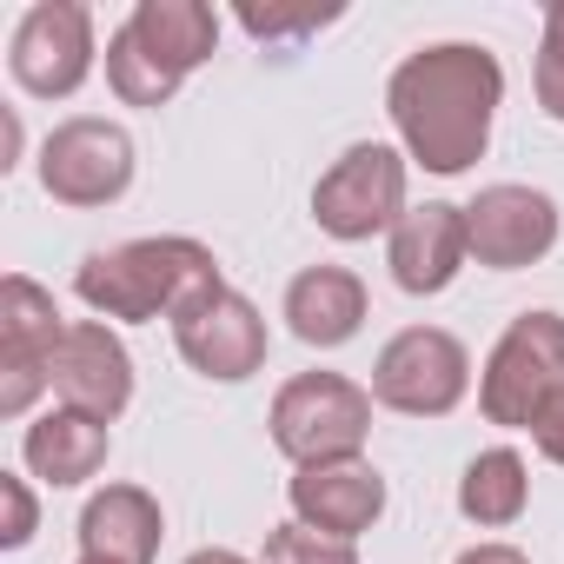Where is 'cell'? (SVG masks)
Segmentation results:
<instances>
[{
	"label": "cell",
	"instance_id": "6da1fadb",
	"mask_svg": "<svg viewBox=\"0 0 564 564\" xmlns=\"http://www.w3.org/2000/svg\"><path fill=\"white\" fill-rule=\"evenodd\" d=\"M498 100H505V67H498V54H485L471 41H445V47L399 61V74L386 87V107H392L405 153L445 180L465 173L491 147Z\"/></svg>",
	"mask_w": 564,
	"mask_h": 564
},
{
	"label": "cell",
	"instance_id": "7a4b0ae2",
	"mask_svg": "<svg viewBox=\"0 0 564 564\" xmlns=\"http://www.w3.org/2000/svg\"><path fill=\"white\" fill-rule=\"evenodd\" d=\"M74 293L100 319H127V326L173 319L180 326L213 293H226V279H219V259L199 239L166 232V239H127V246L87 252L80 272H74Z\"/></svg>",
	"mask_w": 564,
	"mask_h": 564
},
{
	"label": "cell",
	"instance_id": "3957f363",
	"mask_svg": "<svg viewBox=\"0 0 564 564\" xmlns=\"http://www.w3.org/2000/svg\"><path fill=\"white\" fill-rule=\"evenodd\" d=\"M219 47V14L199 0H140L127 28L107 41V87L127 107H166L193 67Z\"/></svg>",
	"mask_w": 564,
	"mask_h": 564
},
{
	"label": "cell",
	"instance_id": "277c9868",
	"mask_svg": "<svg viewBox=\"0 0 564 564\" xmlns=\"http://www.w3.org/2000/svg\"><path fill=\"white\" fill-rule=\"evenodd\" d=\"M366 432H372V392L352 386L346 372H300L272 399V445L293 465L359 458Z\"/></svg>",
	"mask_w": 564,
	"mask_h": 564
},
{
	"label": "cell",
	"instance_id": "5b68a950",
	"mask_svg": "<svg viewBox=\"0 0 564 564\" xmlns=\"http://www.w3.org/2000/svg\"><path fill=\"white\" fill-rule=\"evenodd\" d=\"M557 386H564V319L557 313H518L478 372L485 419L505 432H531Z\"/></svg>",
	"mask_w": 564,
	"mask_h": 564
},
{
	"label": "cell",
	"instance_id": "8992f818",
	"mask_svg": "<svg viewBox=\"0 0 564 564\" xmlns=\"http://www.w3.org/2000/svg\"><path fill=\"white\" fill-rule=\"evenodd\" d=\"M471 392V352L445 326H405L372 366V399L405 419H445Z\"/></svg>",
	"mask_w": 564,
	"mask_h": 564
},
{
	"label": "cell",
	"instance_id": "52a82bcc",
	"mask_svg": "<svg viewBox=\"0 0 564 564\" xmlns=\"http://www.w3.org/2000/svg\"><path fill=\"white\" fill-rule=\"evenodd\" d=\"M313 219L333 239H372L405 219V160L379 140H359L333 160V173L313 186Z\"/></svg>",
	"mask_w": 564,
	"mask_h": 564
},
{
	"label": "cell",
	"instance_id": "ba28073f",
	"mask_svg": "<svg viewBox=\"0 0 564 564\" xmlns=\"http://www.w3.org/2000/svg\"><path fill=\"white\" fill-rule=\"evenodd\" d=\"M41 186L61 199V206H113L127 186H133V140L113 127V120H61L41 147Z\"/></svg>",
	"mask_w": 564,
	"mask_h": 564
},
{
	"label": "cell",
	"instance_id": "9c48e42d",
	"mask_svg": "<svg viewBox=\"0 0 564 564\" xmlns=\"http://www.w3.org/2000/svg\"><path fill=\"white\" fill-rule=\"evenodd\" d=\"M8 67L34 100L80 94V80L94 74V14L80 0H41V8H28L14 28V47H8Z\"/></svg>",
	"mask_w": 564,
	"mask_h": 564
},
{
	"label": "cell",
	"instance_id": "30bf717a",
	"mask_svg": "<svg viewBox=\"0 0 564 564\" xmlns=\"http://www.w3.org/2000/svg\"><path fill=\"white\" fill-rule=\"evenodd\" d=\"M465 246L491 272L538 265L557 246V199L538 193V186H485L465 206Z\"/></svg>",
	"mask_w": 564,
	"mask_h": 564
},
{
	"label": "cell",
	"instance_id": "8fae6325",
	"mask_svg": "<svg viewBox=\"0 0 564 564\" xmlns=\"http://www.w3.org/2000/svg\"><path fill=\"white\" fill-rule=\"evenodd\" d=\"M47 379H54L61 405H74V412H87L100 425H113L127 412V399H133V359L100 319H74L61 333V346L47 359Z\"/></svg>",
	"mask_w": 564,
	"mask_h": 564
},
{
	"label": "cell",
	"instance_id": "7c38bea8",
	"mask_svg": "<svg viewBox=\"0 0 564 564\" xmlns=\"http://www.w3.org/2000/svg\"><path fill=\"white\" fill-rule=\"evenodd\" d=\"M173 339H180V359L199 372V379H219V386H239V379H252L259 366H265V319H259V306L246 300V293H213L199 313H186L180 326H173Z\"/></svg>",
	"mask_w": 564,
	"mask_h": 564
},
{
	"label": "cell",
	"instance_id": "4fadbf2b",
	"mask_svg": "<svg viewBox=\"0 0 564 564\" xmlns=\"http://www.w3.org/2000/svg\"><path fill=\"white\" fill-rule=\"evenodd\" d=\"M286 498H293L300 524L333 531V538H359L386 511V478L366 458H326V465H300L293 485H286Z\"/></svg>",
	"mask_w": 564,
	"mask_h": 564
},
{
	"label": "cell",
	"instance_id": "5bb4252c",
	"mask_svg": "<svg viewBox=\"0 0 564 564\" xmlns=\"http://www.w3.org/2000/svg\"><path fill=\"white\" fill-rule=\"evenodd\" d=\"M386 259H392V279H399L412 300L445 293L452 279H458V265L471 259V246H465V206H452V199L412 206L392 226V252Z\"/></svg>",
	"mask_w": 564,
	"mask_h": 564
},
{
	"label": "cell",
	"instance_id": "9a60e30c",
	"mask_svg": "<svg viewBox=\"0 0 564 564\" xmlns=\"http://www.w3.org/2000/svg\"><path fill=\"white\" fill-rule=\"evenodd\" d=\"M160 498L140 485H107L87 498L80 511V557H107V564H153L160 551Z\"/></svg>",
	"mask_w": 564,
	"mask_h": 564
},
{
	"label": "cell",
	"instance_id": "2e32d148",
	"mask_svg": "<svg viewBox=\"0 0 564 564\" xmlns=\"http://www.w3.org/2000/svg\"><path fill=\"white\" fill-rule=\"evenodd\" d=\"M286 326H293V339H306L319 352L346 346L366 326V286H359V272H346V265H306L286 286Z\"/></svg>",
	"mask_w": 564,
	"mask_h": 564
},
{
	"label": "cell",
	"instance_id": "e0dca14e",
	"mask_svg": "<svg viewBox=\"0 0 564 564\" xmlns=\"http://www.w3.org/2000/svg\"><path fill=\"white\" fill-rule=\"evenodd\" d=\"M21 458H28V471L47 478L54 491L87 485V478L107 465V425L87 419V412H74V405L41 412V419L28 425V438H21Z\"/></svg>",
	"mask_w": 564,
	"mask_h": 564
},
{
	"label": "cell",
	"instance_id": "ac0fdd59",
	"mask_svg": "<svg viewBox=\"0 0 564 564\" xmlns=\"http://www.w3.org/2000/svg\"><path fill=\"white\" fill-rule=\"evenodd\" d=\"M67 319L54 306L47 286H34L28 272H8L0 279V359H14V366H47L54 346H61Z\"/></svg>",
	"mask_w": 564,
	"mask_h": 564
},
{
	"label": "cell",
	"instance_id": "d6986e66",
	"mask_svg": "<svg viewBox=\"0 0 564 564\" xmlns=\"http://www.w3.org/2000/svg\"><path fill=\"white\" fill-rule=\"evenodd\" d=\"M524 505H531V471H524V458H518L511 445H491V452H478V458L465 465V478H458V511H465L471 524H485V531L518 524Z\"/></svg>",
	"mask_w": 564,
	"mask_h": 564
},
{
	"label": "cell",
	"instance_id": "ffe728a7",
	"mask_svg": "<svg viewBox=\"0 0 564 564\" xmlns=\"http://www.w3.org/2000/svg\"><path fill=\"white\" fill-rule=\"evenodd\" d=\"M259 564H359V544L352 538H333V531H313V524H279L265 531V557Z\"/></svg>",
	"mask_w": 564,
	"mask_h": 564
},
{
	"label": "cell",
	"instance_id": "44dd1931",
	"mask_svg": "<svg viewBox=\"0 0 564 564\" xmlns=\"http://www.w3.org/2000/svg\"><path fill=\"white\" fill-rule=\"evenodd\" d=\"M531 80H538V107L551 120H564V0H551V8H544V41H538Z\"/></svg>",
	"mask_w": 564,
	"mask_h": 564
},
{
	"label": "cell",
	"instance_id": "7402d4cb",
	"mask_svg": "<svg viewBox=\"0 0 564 564\" xmlns=\"http://www.w3.org/2000/svg\"><path fill=\"white\" fill-rule=\"evenodd\" d=\"M333 21H339V8H239V28L252 41H300V34H319Z\"/></svg>",
	"mask_w": 564,
	"mask_h": 564
},
{
	"label": "cell",
	"instance_id": "603a6c76",
	"mask_svg": "<svg viewBox=\"0 0 564 564\" xmlns=\"http://www.w3.org/2000/svg\"><path fill=\"white\" fill-rule=\"evenodd\" d=\"M0 505H8V524H0V544H8V551H21V544L34 538V524H41V511H34V491H28V478L0 471Z\"/></svg>",
	"mask_w": 564,
	"mask_h": 564
},
{
	"label": "cell",
	"instance_id": "cb8c5ba5",
	"mask_svg": "<svg viewBox=\"0 0 564 564\" xmlns=\"http://www.w3.org/2000/svg\"><path fill=\"white\" fill-rule=\"evenodd\" d=\"M531 438H538V452H544L551 465H564V386H557V392L544 399V412H538Z\"/></svg>",
	"mask_w": 564,
	"mask_h": 564
},
{
	"label": "cell",
	"instance_id": "d4e9b609",
	"mask_svg": "<svg viewBox=\"0 0 564 564\" xmlns=\"http://www.w3.org/2000/svg\"><path fill=\"white\" fill-rule=\"evenodd\" d=\"M458 564H531L518 544H471V551H458Z\"/></svg>",
	"mask_w": 564,
	"mask_h": 564
},
{
	"label": "cell",
	"instance_id": "484cf974",
	"mask_svg": "<svg viewBox=\"0 0 564 564\" xmlns=\"http://www.w3.org/2000/svg\"><path fill=\"white\" fill-rule=\"evenodd\" d=\"M186 564H252V557H239V551H193Z\"/></svg>",
	"mask_w": 564,
	"mask_h": 564
},
{
	"label": "cell",
	"instance_id": "4316f807",
	"mask_svg": "<svg viewBox=\"0 0 564 564\" xmlns=\"http://www.w3.org/2000/svg\"><path fill=\"white\" fill-rule=\"evenodd\" d=\"M80 564H107V557H80Z\"/></svg>",
	"mask_w": 564,
	"mask_h": 564
}]
</instances>
